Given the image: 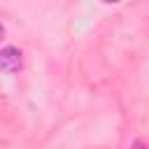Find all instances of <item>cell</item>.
Returning <instances> with one entry per match:
<instances>
[{
  "mask_svg": "<svg viewBox=\"0 0 149 149\" xmlns=\"http://www.w3.org/2000/svg\"><path fill=\"white\" fill-rule=\"evenodd\" d=\"M23 65V54L16 47H2L0 49V70L2 72H16Z\"/></svg>",
  "mask_w": 149,
  "mask_h": 149,
  "instance_id": "cell-1",
  "label": "cell"
},
{
  "mask_svg": "<svg viewBox=\"0 0 149 149\" xmlns=\"http://www.w3.org/2000/svg\"><path fill=\"white\" fill-rule=\"evenodd\" d=\"M130 149H147V144H144L142 140H135V142L130 144Z\"/></svg>",
  "mask_w": 149,
  "mask_h": 149,
  "instance_id": "cell-2",
  "label": "cell"
},
{
  "mask_svg": "<svg viewBox=\"0 0 149 149\" xmlns=\"http://www.w3.org/2000/svg\"><path fill=\"white\" fill-rule=\"evenodd\" d=\"M5 37V28H2V23H0V40Z\"/></svg>",
  "mask_w": 149,
  "mask_h": 149,
  "instance_id": "cell-3",
  "label": "cell"
}]
</instances>
